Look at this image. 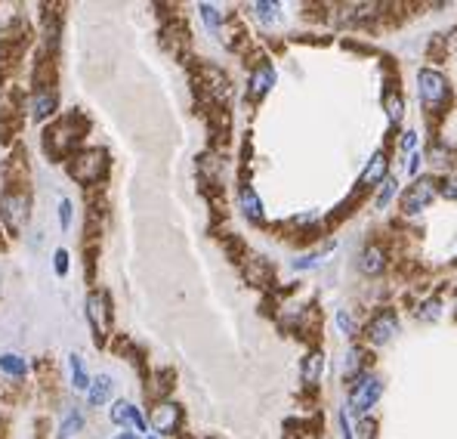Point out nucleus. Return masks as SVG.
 I'll return each instance as SVG.
<instances>
[{
    "label": "nucleus",
    "mask_w": 457,
    "mask_h": 439,
    "mask_svg": "<svg viewBox=\"0 0 457 439\" xmlns=\"http://www.w3.org/2000/svg\"><path fill=\"white\" fill-rule=\"evenodd\" d=\"M145 439H158V436H145Z\"/></svg>",
    "instance_id": "obj_37"
},
{
    "label": "nucleus",
    "mask_w": 457,
    "mask_h": 439,
    "mask_svg": "<svg viewBox=\"0 0 457 439\" xmlns=\"http://www.w3.org/2000/svg\"><path fill=\"white\" fill-rule=\"evenodd\" d=\"M321 257H325V251H315V254H306V257H300V260H294V269H315V266L321 263Z\"/></svg>",
    "instance_id": "obj_28"
},
{
    "label": "nucleus",
    "mask_w": 457,
    "mask_h": 439,
    "mask_svg": "<svg viewBox=\"0 0 457 439\" xmlns=\"http://www.w3.org/2000/svg\"><path fill=\"white\" fill-rule=\"evenodd\" d=\"M0 216L3 223L16 232L25 220H28V195L22 189H6L3 198H0Z\"/></svg>",
    "instance_id": "obj_7"
},
{
    "label": "nucleus",
    "mask_w": 457,
    "mask_h": 439,
    "mask_svg": "<svg viewBox=\"0 0 457 439\" xmlns=\"http://www.w3.org/2000/svg\"><path fill=\"white\" fill-rule=\"evenodd\" d=\"M68 368H71V383H74V390H90V387H93V381H90V374H86V368H84V362H80V356H68Z\"/></svg>",
    "instance_id": "obj_19"
},
{
    "label": "nucleus",
    "mask_w": 457,
    "mask_h": 439,
    "mask_svg": "<svg viewBox=\"0 0 457 439\" xmlns=\"http://www.w3.org/2000/svg\"><path fill=\"white\" fill-rule=\"evenodd\" d=\"M0 371H6L10 377H25L28 362L22 356H16V352H6V356H0Z\"/></svg>",
    "instance_id": "obj_20"
},
{
    "label": "nucleus",
    "mask_w": 457,
    "mask_h": 439,
    "mask_svg": "<svg viewBox=\"0 0 457 439\" xmlns=\"http://www.w3.org/2000/svg\"><path fill=\"white\" fill-rule=\"evenodd\" d=\"M115 439H136L133 433H121V436H115Z\"/></svg>",
    "instance_id": "obj_36"
},
{
    "label": "nucleus",
    "mask_w": 457,
    "mask_h": 439,
    "mask_svg": "<svg viewBox=\"0 0 457 439\" xmlns=\"http://www.w3.org/2000/svg\"><path fill=\"white\" fill-rule=\"evenodd\" d=\"M253 10L263 25H275L281 19V3H253Z\"/></svg>",
    "instance_id": "obj_22"
},
{
    "label": "nucleus",
    "mask_w": 457,
    "mask_h": 439,
    "mask_svg": "<svg viewBox=\"0 0 457 439\" xmlns=\"http://www.w3.org/2000/svg\"><path fill=\"white\" fill-rule=\"evenodd\" d=\"M389 179V158H386V152L383 148H377L374 155H371V161H368V167L362 170V185H383Z\"/></svg>",
    "instance_id": "obj_11"
},
{
    "label": "nucleus",
    "mask_w": 457,
    "mask_h": 439,
    "mask_svg": "<svg viewBox=\"0 0 457 439\" xmlns=\"http://www.w3.org/2000/svg\"><path fill=\"white\" fill-rule=\"evenodd\" d=\"M56 90L53 87H37L34 90V99H31V117L34 121H43V117H49L56 111Z\"/></svg>",
    "instance_id": "obj_13"
},
{
    "label": "nucleus",
    "mask_w": 457,
    "mask_h": 439,
    "mask_svg": "<svg viewBox=\"0 0 457 439\" xmlns=\"http://www.w3.org/2000/svg\"><path fill=\"white\" fill-rule=\"evenodd\" d=\"M179 420H183V412H179L176 402H158V405L152 408L148 424L154 427V433H173L179 427Z\"/></svg>",
    "instance_id": "obj_9"
},
{
    "label": "nucleus",
    "mask_w": 457,
    "mask_h": 439,
    "mask_svg": "<svg viewBox=\"0 0 457 439\" xmlns=\"http://www.w3.org/2000/svg\"><path fill=\"white\" fill-rule=\"evenodd\" d=\"M438 195L448 198V201H457V173H448L445 179H438Z\"/></svg>",
    "instance_id": "obj_26"
},
{
    "label": "nucleus",
    "mask_w": 457,
    "mask_h": 439,
    "mask_svg": "<svg viewBox=\"0 0 457 439\" xmlns=\"http://www.w3.org/2000/svg\"><path fill=\"white\" fill-rule=\"evenodd\" d=\"M399 148H401V155H408V152H417V133H414V130H405V133H401V139H399Z\"/></svg>",
    "instance_id": "obj_29"
},
{
    "label": "nucleus",
    "mask_w": 457,
    "mask_h": 439,
    "mask_svg": "<svg viewBox=\"0 0 457 439\" xmlns=\"http://www.w3.org/2000/svg\"><path fill=\"white\" fill-rule=\"evenodd\" d=\"M108 170V161H105L102 148H80L68 158V177L80 185H93L105 177Z\"/></svg>",
    "instance_id": "obj_2"
},
{
    "label": "nucleus",
    "mask_w": 457,
    "mask_h": 439,
    "mask_svg": "<svg viewBox=\"0 0 457 439\" xmlns=\"http://www.w3.org/2000/svg\"><path fill=\"white\" fill-rule=\"evenodd\" d=\"M340 430H343V439H355V427L349 424V405L340 412Z\"/></svg>",
    "instance_id": "obj_31"
},
{
    "label": "nucleus",
    "mask_w": 457,
    "mask_h": 439,
    "mask_svg": "<svg viewBox=\"0 0 457 439\" xmlns=\"http://www.w3.org/2000/svg\"><path fill=\"white\" fill-rule=\"evenodd\" d=\"M417 90H420V99H423L426 109H442L451 96L448 80H445V74L436 71V68H420L417 71Z\"/></svg>",
    "instance_id": "obj_3"
},
{
    "label": "nucleus",
    "mask_w": 457,
    "mask_h": 439,
    "mask_svg": "<svg viewBox=\"0 0 457 439\" xmlns=\"http://www.w3.org/2000/svg\"><path fill=\"white\" fill-rule=\"evenodd\" d=\"M272 84H275V68L269 65V62H263V65H257L253 68V74H250V99H263L266 93L272 90Z\"/></svg>",
    "instance_id": "obj_14"
},
{
    "label": "nucleus",
    "mask_w": 457,
    "mask_h": 439,
    "mask_svg": "<svg viewBox=\"0 0 457 439\" xmlns=\"http://www.w3.org/2000/svg\"><path fill=\"white\" fill-rule=\"evenodd\" d=\"M86 319H90L96 344H105V337H108V322H111L108 294H105V291H93V294L86 297Z\"/></svg>",
    "instance_id": "obj_6"
},
{
    "label": "nucleus",
    "mask_w": 457,
    "mask_h": 439,
    "mask_svg": "<svg viewBox=\"0 0 457 439\" xmlns=\"http://www.w3.org/2000/svg\"><path fill=\"white\" fill-rule=\"evenodd\" d=\"M108 418L115 420V424H121V427H133L136 433H145L148 430V424H145V418L139 414V408H136L133 402H127V399H117L115 405H111Z\"/></svg>",
    "instance_id": "obj_10"
},
{
    "label": "nucleus",
    "mask_w": 457,
    "mask_h": 439,
    "mask_svg": "<svg viewBox=\"0 0 457 439\" xmlns=\"http://www.w3.org/2000/svg\"><path fill=\"white\" fill-rule=\"evenodd\" d=\"M420 319L423 322H436L438 315H442V300H438V297H432V300H426L423 306H420Z\"/></svg>",
    "instance_id": "obj_25"
},
{
    "label": "nucleus",
    "mask_w": 457,
    "mask_h": 439,
    "mask_svg": "<svg viewBox=\"0 0 457 439\" xmlns=\"http://www.w3.org/2000/svg\"><path fill=\"white\" fill-rule=\"evenodd\" d=\"M417 170H420V152H414L411 158L405 161V173L408 177H417Z\"/></svg>",
    "instance_id": "obj_34"
},
{
    "label": "nucleus",
    "mask_w": 457,
    "mask_h": 439,
    "mask_svg": "<svg viewBox=\"0 0 457 439\" xmlns=\"http://www.w3.org/2000/svg\"><path fill=\"white\" fill-rule=\"evenodd\" d=\"M238 204H241V210H244L247 220H263V201H259V195L250 189V185H241Z\"/></svg>",
    "instance_id": "obj_16"
},
{
    "label": "nucleus",
    "mask_w": 457,
    "mask_h": 439,
    "mask_svg": "<svg viewBox=\"0 0 457 439\" xmlns=\"http://www.w3.org/2000/svg\"><path fill=\"white\" fill-rule=\"evenodd\" d=\"M198 10H201L204 25H207L213 34H220V31H222V16H220V10H216V6H210V3H201Z\"/></svg>",
    "instance_id": "obj_23"
},
{
    "label": "nucleus",
    "mask_w": 457,
    "mask_h": 439,
    "mask_svg": "<svg viewBox=\"0 0 457 439\" xmlns=\"http://www.w3.org/2000/svg\"><path fill=\"white\" fill-rule=\"evenodd\" d=\"M436 195H438L436 179H432V177H417L411 185H408L405 195H401V214H405V216L420 214L426 204H432V198H436Z\"/></svg>",
    "instance_id": "obj_5"
},
{
    "label": "nucleus",
    "mask_w": 457,
    "mask_h": 439,
    "mask_svg": "<svg viewBox=\"0 0 457 439\" xmlns=\"http://www.w3.org/2000/svg\"><path fill=\"white\" fill-rule=\"evenodd\" d=\"M364 334H368V340H371L374 346L389 344V340H392L395 334H399V315H395L392 309H383V313H377L374 319L368 322Z\"/></svg>",
    "instance_id": "obj_8"
},
{
    "label": "nucleus",
    "mask_w": 457,
    "mask_h": 439,
    "mask_svg": "<svg viewBox=\"0 0 457 439\" xmlns=\"http://www.w3.org/2000/svg\"><path fill=\"white\" fill-rule=\"evenodd\" d=\"M56 272H59V275L68 272V251H56Z\"/></svg>",
    "instance_id": "obj_35"
},
{
    "label": "nucleus",
    "mask_w": 457,
    "mask_h": 439,
    "mask_svg": "<svg viewBox=\"0 0 457 439\" xmlns=\"http://www.w3.org/2000/svg\"><path fill=\"white\" fill-rule=\"evenodd\" d=\"M337 325H340V331H343L346 337H355V334H358V328L352 325V319H349L346 309H340V313H337Z\"/></svg>",
    "instance_id": "obj_30"
},
{
    "label": "nucleus",
    "mask_w": 457,
    "mask_h": 439,
    "mask_svg": "<svg viewBox=\"0 0 457 439\" xmlns=\"http://www.w3.org/2000/svg\"><path fill=\"white\" fill-rule=\"evenodd\" d=\"M86 133V121L80 115H65L43 133V152L49 158H68L71 148L80 142V136Z\"/></svg>",
    "instance_id": "obj_1"
},
{
    "label": "nucleus",
    "mask_w": 457,
    "mask_h": 439,
    "mask_svg": "<svg viewBox=\"0 0 457 439\" xmlns=\"http://www.w3.org/2000/svg\"><path fill=\"white\" fill-rule=\"evenodd\" d=\"M383 266H386V254H383L380 245H368L358 254V272H362V275H368V278L380 275Z\"/></svg>",
    "instance_id": "obj_12"
},
{
    "label": "nucleus",
    "mask_w": 457,
    "mask_h": 439,
    "mask_svg": "<svg viewBox=\"0 0 457 439\" xmlns=\"http://www.w3.org/2000/svg\"><path fill=\"white\" fill-rule=\"evenodd\" d=\"M355 433H358V439H374L377 436V420L368 418V414H362L358 424H355Z\"/></svg>",
    "instance_id": "obj_27"
},
{
    "label": "nucleus",
    "mask_w": 457,
    "mask_h": 439,
    "mask_svg": "<svg viewBox=\"0 0 457 439\" xmlns=\"http://www.w3.org/2000/svg\"><path fill=\"white\" fill-rule=\"evenodd\" d=\"M383 111H386L389 124H399L401 115H405V99H401V93L395 90V87H389V90L383 93Z\"/></svg>",
    "instance_id": "obj_18"
},
{
    "label": "nucleus",
    "mask_w": 457,
    "mask_h": 439,
    "mask_svg": "<svg viewBox=\"0 0 457 439\" xmlns=\"http://www.w3.org/2000/svg\"><path fill=\"white\" fill-rule=\"evenodd\" d=\"M80 427H84V414H80V408H71V412L65 414V420H62V427H59V439H71Z\"/></svg>",
    "instance_id": "obj_21"
},
{
    "label": "nucleus",
    "mask_w": 457,
    "mask_h": 439,
    "mask_svg": "<svg viewBox=\"0 0 457 439\" xmlns=\"http://www.w3.org/2000/svg\"><path fill=\"white\" fill-rule=\"evenodd\" d=\"M362 365V350H349L346 352V371H355Z\"/></svg>",
    "instance_id": "obj_33"
},
{
    "label": "nucleus",
    "mask_w": 457,
    "mask_h": 439,
    "mask_svg": "<svg viewBox=\"0 0 457 439\" xmlns=\"http://www.w3.org/2000/svg\"><path fill=\"white\" fill-rule=\"evenodd\" d=\"M321 368H325V356H321L318 350L306 352V356H303V365H300L303 383H306V387H315V383L321 381Z\"/></svg>",
    "instance_id": "obj_15"
},
{
    "label": "nucleus",
    "mask_w": 457,
    "mask_h": 439,
    "mask_svg": "<svg viewBox=\"0 0 457 439\" xmlns=\"http://www.w3.org/2000/svg\"><path fill=\"white\" fill-rule=\"evenodd\" d=\"M111 390H115V381H111L108 374H99L96 381H93V387L86 390V402H90L93 408L102 405V402L111 399Z\"/></svg>",
    "instance_id": "obj_17"
},
{
    "label": "nucleus",
    "mask_w": 457,
    "mask_h": 439,
    "mask_svg": "<svg viewBox=\"0 0 457 439\" xmlns=\"http://www.w3.org/2000/svg\"><path fill=\"white\" fill-rule=\"evenodd\" d=\"M59 223L62 229L71 226V201H59Z\"/></svg>",
    "instance_id": "obj_32"
},
{
    "label": "nucleus",
    "mask_w": 457,
    "mask_h": 439,
    "mask_svg": "<svg viewBox=\"0 0 457 439\" xmlns=\"http://www.w3.org/2000/svg\"><path fill=\"white\" fill-rule=\"evenodd\" d=\"M380 396H383V383L377 381L374 374H358L355 381H352V390H349V408L362 418V414H368L371 408L377 405Z\"/></svg>",
    "instance_id": "obj_4"
},
{
    "label": "nucleus",
    "mask_w": 457,
    "mask_h": 439,
    "mask_svg": "<svg viewBox=\"0 0 457 439\" xmlns=\"http://www.w3.org/2000/svg\"><path fill=\"white\" fill-rule=\"evenodd\" d=\"M395 189H399V185H395V179H392V177H389V179H386V183H383V185H380V192H377V198H374V204H377V207H380V210H383V207H386V204H389V201H392V195H395Z\"/></svg>",
    "instance_id": "obj_24"
}]
</instances>
